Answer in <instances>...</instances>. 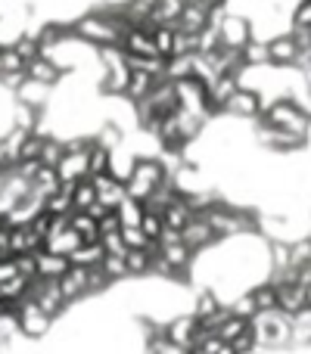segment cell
Listing matches in <instances>:
<instances>
[{
  "instance_id": "cell-1",
  "label": "cell",
  "mask_w": 311,
  "mask_h": 354,
  "mask_svg": "<svg viewBox=\"0 0 311 354\" xmlns=\"http://www.w3.org/2000/svg\"><path fill=\"white\" fill-rule=\"evenodd\" d=\"M16 326H19V336H22L25 342H37V339H44L50 330H53V317L44 314L31 299H25L16 305Z\"/></svg>"
},
{
  "instance_id": "cell-2",
  "label": "cell",
  "mask_w": 311,
  "mask_h": 354,
  "mask_svg": "<svg viewBox=\"0 0 311 354\" xmlns=\"http://www.w3.org/2000/svg\"><path fill=\"white\" fill-rule=\"evenodd\" d=\"M28 299L35 301L44 314H50L53 320L69 311V301L60 289V280H35L31 289H28Z\"/></svg>"
},
{
  "instance_id": "cell-3",
  "label": "cell",
  "mask_w": 311,
  "mask_h": 354,
  "mask_svg": "<svg viewBox=\"0 0 311 354\" xmlns=\"http://www.w3.org/2000/svg\"><path fill=\"white\" fill-rule=\"evenodd\" d=\"M265 106H268V100H265L258 91H252V87H240V91L227 100L224 115L243 118V122H258L262 112H265Z\"/></svg>"
},
{
  "instance_id": "cell-4",
  "label": "cell",
  "mask_w": 311,
  "mask_h": 354,
  "mask_svg": "<svg viewBox=\"0 0 311 354\" xmlns=\"http://www.w3.org/2000/svg\"><path fill=\"white\" fill-rule=\"evenodd\" d=\"M218 35H221V47L224 50H246L252 41H256L252 22L246 16H237V12H231V16L221 22Z\"/></svg>"
},
{
  "instance_id": "cell-5",
  "label": "cell",
  "mask_w": 311,
  "mask_h": 354,
  "mask_svg": "<svg viewBox=\"0 0 311 354\" xmlns=\"http://www.w3.org/2000/svg\"><path fill=\"white\" fill-rule=\"evenodd\" d=\"M165 336H168V342H175L177 348H193L196 339H199V320L193 317V314H177V317H171L168 324H165Z\"/></svg>"
},
{
  "instance_id": "cell-6",
  "label": "cell",
  "mask_w": 311,
  "mask_h": 354,
  "mask_svg": "<svg viewBox=\"0 0 311 354\" xmlns=\"http://www.w3.org/2000/svg\"><path fill=\"white\" fill-rule=\"evenodd\" d=\"M268 50H271V66H274V68H296L299 53H302L299 44H296V37H293V31L271 37Z\"/></svg>"
},
{
  "instance_id": "cell-7",
  "label": "cell",
  "mask_w": 311,
  "mask_h": 354,
  "mask_svg": "<svg viewBox=\"0 0 311 354\" xmlns=\"http://www.w3.org/2000/svg\"><path fill=\"white\" fill-rule=\"evenodd\" d=\"M62 75H66V68H62L53 56H37L35 62H28V66H25V78L37 81V84L50 87V91H53V87L62 81Z\"/></svg>"
},
{
  "instance_id": "cell-8",
  "label": "cell",
  "mask_w": 311,
  "mask_h": 354,
  "mask_svg": "<svg viewBox=\"0 0 311 354\" xmlns=\"http://www.w3.org/2000/svg\"><path fill=\"white\" fill-rule=\"evenodd\" d=\"M94 189H97V202L106 208V212H116L128 193H125V183L116 180L112 174H103V177H94Z\"/></svg>"
},
{
  "instance_id": "cell-9",
  "label": "cell",
  "mask_w": 311,
  "mask_h": 354,
  "mask_svg": "<svg viewBox=\"0 0 311 354\" xmlns=\"http://www.w3.org/2000/svg\"><path fill=\"white\" fill-rule=\"evenodd\" d=\"M277 289V311L287 314V317H299L302 311H308L305 308V286H299V283H281Z\"/></svg>"
},
{
  "instance_id": "cell-10",
  "label": "cell",
  "mask_w": 311,
  "mask_h": 354,
  "mask_svg": "<svg viewBox=\"0 0 311 354\" xmlns=\"http://www.w3.org/2000/svg\"><path fill=\"white\" fill-rule=\"evenodd\" d=\"M44 249V236L35 230L31 224L25 227H12V239H10V255L22 258V255H37Z\"/></svg>"
},
{
  "instance_id": "cell-11",
  "label": "cell",
  "mask_w": 311,
  "mask_h": 354,
  "mask_svg": "<svg viewBox=\"0 0 311 354\" xmlns=\"http://www.w3.org/2000/svg\"><path fill=\"white\" fill-rule=\"evenodd\" d=\"M35 261H37V280H62V277L69 274V258H62V255H53V252H47V249H41L35 255Z\"/></svg>"
},
{
  "instance_id": "cell-12",
  "label": "cell",
  "mask_w": 311,
  "mask_h": 354,
  "mask_svg": "<svg viewBox=\"0 0 311 354\" xmlns=\"http://www.w3.org/2000/svg\"><path fill=\"white\" fill-rule=\"evenodd\" d=\"M60 289H62V295H66L69 305L87 299V270L85 268H69V274L60 280Z\"/></svg>"
},
{
  "instance_id": "cell-13",
  "label": "cell",
  "mask_w": 311,
  "mask_h": 354,
  "mask_svg": "<svg viewBox=\"0 0 311 354\" xmlns=\"http://www.w3.org/2000/svg\"><path fill=\"white\" fill-rule=\"evenodd\" d=\"M47 100H50V87L37 84V81H28V78H25V84L16 91V103L28 106V109H37V112H44Z\"/></svg>"
},
{
  "instance_id": "cell-14",
  "label": "cell",
  "mask_w": 311,
  "mask_h": 354,
  "mask_svg": "<svg viewBox=\"0 0 311 354\" xmlns=\"http://www.w3.org/2000/svg\"><path fill=\"white\" fill-rule=\"evenodd\" d=\"M175 28L184 31V35H190V37H199L202 31L208 28V10H199V6H184V12H181V19H177Z\"/></svg>"
},
{
  "instance_id": "cell-15",
  "label": "cell",
  "mask_w": 311,
  "mask_h": 354,
  "mask_svg": "<svg viewBox=\"0 0 311 354\" xmlns=\"http://www.w3.org/2000/svg\"><path fill=\"white\" fill-rule=\"evenodd\" d=\"M196 218V212L187 205L184 199H177L171 208H165V214H162V221H165V230H175V233H184L187 230V224Z\"/></svg>"
},
{
  "instance_id": "cell-16",
  "label": "cell",
  "mask_w": 311,
  "mask_h": 354,
  "mask_svg": "<svg viewBox=\"0 0 311 354\" xmlns=\"http://www.w3.org/2000/svg\"><path fill=\"white\" fill-rule=\"evenodd\" d=\"M103 245L100 243H85L81 249H75L72 252V258H69V264L72 268H85V270H91V268H100V261H103Z\"/></svg>"
},
{
  "instance_id": "cell-17",
  "label": "cell",
  "mask_w": 311,
  "mask_h": 354,
  "mask_svg": "<svg viewBox=\"0 0 311 354\" xmlns=\"http://www.w3.org/2000/svg\"><path fill=\"white\" fill-rule=\"evenodd\" d=\"M249 295H252V301H256V311L258 314H271V311H277V289H274V283H258V286H252L249 289Z\"/></svg>"
},
{
  "instance_id": "cell-18",
  "label": "cell",
  "mask_w": 311,
  "mask_h": 354,
  "mask_svg": "<svg viewBox=\"0 0 311 354\" xmlns=\"http://www.w3.org/2000/svg\"><path fill=\"white\" fill-rule=\"evenodd\" d=\"M69 221H72V230L81 236V243H100V224L91 218V214L75 212Z\"/></svg>"
},
{
  "instance_id": "cell-19",
  "label": "cell",
  "mask_w": 311,
  "mask_h": 354,
  "mask_svg": "<svg viewBox=\"0 0 311 354\" xmlns=\"http://www.w3.org/2000/svg\"><path fill=\"white\" fill-rule=\"evenodd\" d=\"M125 264H128V277H147V274H153V252L131 249L125 255Z\"/></svg>"
},
{
  "instance_id": "cell-20",
  "label": "cell",
  "mask_w": 311,
  "mask_h": 354,
  "mask_svg": "<svg viewBox=\"0 0 311 354\" xmlns=\"http://www.w3.org/2000/svg\"><path fill=\"white\" fill-rule=\"evenodd\" d=\"M116 214H118V221H122V230H125V227H141L147 208H143V202H137V199H125L122 205L116 208Z\"/></svg>"
},
{
  "instance_id": "cell-21",
  "label": "cell",
  "mask_w": 311,
  "mask_h": 354,
  "mask_svg": "<svg viewBox=\"0 0 311 354\" xmlns=\"http://www.w3.org/2000/svg\"><path fill=\"white\" fill-rule=\"evenodd\" d=\"M103 174H109V149H103V147L94 143L91 153H87V180L103 177Z\"/></svg>"
},
{
  "instance_id": "cell-22",
  "label": "cell",
  "mask_w": 311,
  "mask_h": 354,
  "mask_svg": "<svg viewBox=\"0 0 311 354\" xmlns=\"http://www.w3.org/2000/svg\"><path fill=\"white\" fill-rule=\"evenodd\" d=\"M72 199H75V212H91L97 205V189H94V180H81L72 187Z\"/></svg>"
},
{
  "instance_id": "cell-23",
  "label": "cell",
  "mask_w": 311,
  "mask_h": 354,
  "mask_svg": "<svg viewBox=\"0 0 311 354\" xmlns=\"http://www.w3.org/2000/svg\"><path fill=\"white\" fill-rule=\"evenodd\" d=\"M243 62H246L249 68H265V66H271L268 41H252L249 47L243 50Z\"/></svg>"
},
{
  "instance_id": "cell-24",
  "label": "cell",
  "mask_w": 311,
  "mask_h": 354,
  "mask_svg": "<svg viewBox=\"0 0 311 354\" xmlns=\"http://www.w3.org/2000/svg\"><path fill=\"white\" fill-rule=\"evenodd\" d=\"M100 270L109 277V283L128 280V264H125V258H118V255H103V261H100Z\"/></svg>"
},
{
  "instance_id": "cell-25",
  "label": "cell",
  "mask_w": 311,
  "mask_h": 354,
  "mask_svg": "<svg viewBox=\"0 0 311 354\" xmlns=\"http://www.w3.org/2000/svg\"><path fill=\"white\" fill-rule=\"evenodd\" d=\"M62 156H66V143L56 140V137H47V143H44V153H41V165L44 168H56L62 162Z\"/></svg>"
},
{
  "instance_id": "cell-26",
  "label": "cell",
  "mask_w": 311,
  "mask_h": 354,
  "mask_svg": "<svg viewBox=\"0 0 311 354\" xmlns=\"http://www.w3.org/2000/svg\"><path fill=\"white\" fill-rule=\"evenodd\" d=\"M141 230H143V236H147L150 243H159V236L165 233V221H162V214L147 212V214H143V221H141Z\"/></svg>"
},
{
  "instance_id": "cell-27",
  "label": "cell",
  "mask_w": 311,
  "mask_h": 354,
  "mask_svg": "<svg viewBox=\"0 0 311 354\" xmlns=\"http://www.w3.org/2000/svg\"><path fill=\"white\" fill-rule=\"evenodd\" d=\"M100 245H103L106 255H118V258L128 255V245H125L122 233H109V236H100Z\"/></svg>"
},
{
  "instance_id": "cell-28",
  "label": "cell",
  "mask_w": 311,
  "mask_h": 354,
  "mask_svg": "<svg viewBox=\"0 0 311 354\" xmlns=\"http://www.w3.org/2000/svg\"><path fill=\"white\" fill-rule=\"evenodd\" d=\"M19 277V270H16V258H0V286H6V283H12Z\"/></svg>"
},
{
  "instance_id": "cell-29",
  "label": "cell",
  "mask_w": 311,
  "mask_h": 354,
  "mask_svg": "<svg viewBox=\"0 0 311 354\" xmlns=\"http://www.w3.org/2000/svg\"><path fill=\"white\" fill-rule=\"evenodd\" d=\"M109 233H122V221H118L116 212H109L100 221V236H109Z\"/></svg>"
},
{
  "instance_id": "cell-30",
  "label": "cell",
  "mask_w": 311,
  "mask_h": 354,
  "mask_svg": "<svg viewBox=\"0 0 311 354\" xmlns=\"http://www.w3.org/2000/svg\"><path fill=\"white\" fill-rule=\"evenodd\" d=\"M0 301H3V289H0Z\"/></svg>"
}]
</instances>
